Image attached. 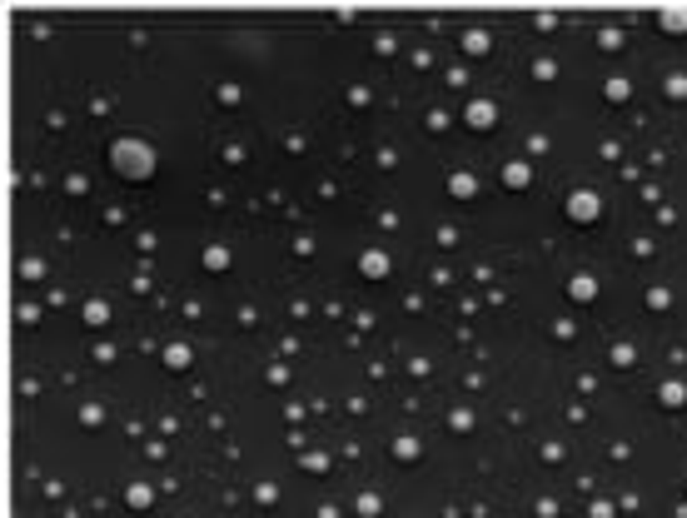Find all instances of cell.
<instances>
[{
    "mask_svg": "<svg viewBox=\"0 0 687 518\" xmlns=\"http://www.w3.org/2000/svg\"><path fill=\"white\" fill-rule=\"evenodd\" d=\"M110 164H115V175L120 180H150L155 175V150L144 140H115V150H110Z\"/></svg>",
    "mask_w": 687,
    "mask_h": 518,
    "instance_id": "1",
    "label": "cell"
},
{
    "mask_svg": "<svg viewBox=\"0 0 687 518\" xmlns=\"http://www.w3.org/2000/svg\"><path fill=\"white\" fill-rule=\"evenodd\" d=\"M563 210H568V219H578V224H593V219L602 215V199H598L593 190H573Z\"/></svg>",
    "mask_w": 687,
    "mask_h": 518,
    "instance_id": "2",
    "label": "cell"
},
{
    "mask_svg": "<svg viewBox=\"0 0 687 518\" xmlns=\"http://www.w3.org/2000/svg\"><path fill=\"white\" fill-rule=\"evenodd\" d=\"M464 120H468V130H493L498 125V105L493 100H473V105L464 110Z\"/></svg>",
    "mask_w": 687,
    "mask_h": 518,
    "instance_id": "3",
    "label": "cell"
},
{
    "mask_svg": "<svg viewBox=\"0 0 687 518\" xmlns=\"http://www.w3.org/2000/svg\"><path fill=\"white\" fill-rule=\"evenodd\" d=\"M503 184H508V190H528V184H533V164L528 160H508L503 164Z\"/></svg>",
    "mask_w": 687,
    "mask_h": 518,
    "instance_id": "4",
    "label": "cell"
},
{
    "mask_svg": "<svg viewBox=\"0 0 687 518\" xmlns=\"http://www.w3.org/2000/svg\"><path fill=\"white\" fill-rule=\"evenodd\" d=\"M359 269H364V279H389V255L384 250H364Z\"/></svg>",
    "mask_w": 687,
    "mask_h": 518,
    "instance_id": "5",
    "label": "cell"
},
{
    "mask_svg": "<svg viewBox=\"0 0 687 518\" xmlns=\"http://www.w3.org/2000/svg\"><path fill=\"white\" fill-rule=\"evenodd\" d=\"M657 404H662V409H682V404H687V384H682V379H668V384L657 389Z\"/></svg>",
    "mask_w": 687,
    "mask_h": 518,
    "instance_id": "6",
    "label": "cell"
},
{
    "mask_svg": "<svg viewBox=\"0 0 687 518\" xmlns=\"http://www.w3.org/2000/svg\"><path fill=\"white\" fill-rule=\"evenodd\" d=\"M448 195H453V199H473V195H478V180H473L468 170L448 175Z\"/></svg>",
    "mask_w": 687,
    "mask_h": 518,
    "instance_id": "7",
    "label": "cell"
},
{
    "mask_svg": "<svg viewBox=\"0 0 687 518\" xmlns=\"http://www.w3.org/2000/svg\"><path fill=\"white\" fill-rule=\"evenodd\" d=\"M568 294H573L578 304L598 299V279H593V274H573V279H568Z\"/></svg>",
    "mask_w": 687,
    "mask_h": 518,
    "instance_id": "8",
    "label": "cell"
},
{
    "mask_svg": "<svg viewBox=\"0 0 687 518\" xmlns=\"http://www.w3.org/2000/svg\"><path fill=\"white\" fill-rule=\"evenodd\" d=\"M124 504H130V508H150L155 504V488L150 484H130V488H124Z\"/></svg>",
    "mask_w": 687,
    "mask_h": 518,
    "instance_id": "9",
    "label": "cell"
},
{
    "mask_svg": "<svg viewBox=\"0 0 687 518\" xmlns=\"http://www.w3.org/2000/svg\"><path fill=\"white\" fill-rule=\"evenodd\" d=\"M464 50H468V55H488V50H493V45H488V30L473 25V30L464 35Z\"/></svg>",
    "mask_w": 687,
    "mask_h": 518,
    "instance_id": "10",
    "label": "cell"
},
{
    "mask_svg": "<svg viewBox=\"0 0 687 518\" xmlns=\"http://www.w3.org/2000/svg\"><path fill=\"white\" fill-rule=\"evenodd\" d=\"M657 25H662V30H687V6L662 10V15H657Z\"/></svg>",
    "mask_w": 687,
    "mask_h": 518,
    "instance_id": "11",
    "label": "cell"
},
{
    "mask_svg": "<svg viewBox=\"0 0 687 518\" xmlns=\"http://www.w3.org/2000/svg\"><path fill=\"white\" fill-rule=\"evenodd\" d=\"M393 459H399V464L419 459V439H408V433H404V439H393Z\"/></svg>",
    "mask_w": 687,
    "mask_h": 518,
    "instance_id": "12",
    "label": "cell"
},
{
    "mask_svg": "<svg viewBox=\"0 0 687 518\" xmlns=\"http://www.w3.org/2000/svg\"><path fill=\"white\" fill-rule=\"evenodd\" d=\"M164 364L170 369H190V344H170L164 349Z\"/></svg>",
    "mask_w": 687,
    "mask_h": 518,
    "instance_id": "13",
    "label": "cell"
},
{
    "mask_svg": "<svg viewBox=\"0 0 687 518\" xmlns=\"http://www.w3.org/2000/svg\"><path fill=\"white\" fill-rule=\"evenodd\" d=\"M105 319H110V304H105V299H90V304H85V324H95V329H100Z\"/></svg>",
    "mask_w": 687,
    "mask_h": 518,
    "instance_id": "14",
    "label": "cell"
},
{
    "mask_svg": "<svg viewBox=\"0 0 687 518\" xmlns=\"http://www.w3.org/2000/svg\"><path fill=\"white\" fill-rule=\"evenodd\" d=\"M204 269H229V250H224V244H210V250H204Z\"/></svg>",
    "mask_w": 687,
    "mask_h": 518,
    "instance_id": "15",
    "label": "cell"
},
{
    "mask_svg": "<svg viewBox=\"0 0 687 518\" xmlns=\"http://www.w3.org/2000/svg\"><path fill=\"white\" fill-rule=\"evenodd\" d=\"M608 359H613L618 369H633V359H637V349H633V344H613V354H608Z\"/></svg>",
    "mask_w": 687,
    "mask_h": 518,
    "instance_id": "16",
    "label": "cell"
},
{
    "mask_svg": "<svg viewBox=\"0 0 687 518\" xmlns=\"http://www.w3.org/2000/svg\"><path fill=\"white\" fill-rule=\"evenodd\" d=\"M448 429L468 433V429H473V413H468V409H453V413H448Z\"/></svg>",
    "mask_w": 687,
    "mask_h": 518,
    "instance_id": "17",
    "label": "cell"
},
{
    "mask_svg": "<svg viewBox=\"0 0 687 518\" xmlns=\"http://www.w3.org/2000/svg\"><path fill=\"white\" fill-rule=\"evenodd\" d=\"M668 100H687V75H668Z\"/></svg>",
    "mask_w": 687,
    "mask_h": 518,
    "instance_id": "18",
    "label": "cell"
},
{
    "mask_svg": "<svg viewBox=\"0 0 687 518\" xmlns=\"http://www.w3.org/2000/svg\"><path fill=\"white\" fill-rule=\"evenodd\" d=\"M602 95H608V100H628V80H608Z\"/></svg>",
    "mask_w": 687,
    "mask_h": 518,
    "instance_id": "19",
    "label": "cell"
},
{
    "mask_svg": "<svg viewBox=\"0 0 687 518\" xmlns=\"http://www.w3.org/2000/svg\"><path fill=\"white\" fill-rule=\"evenodd\" d=\"M668 304H673L668 289H648V309H668Z\"/></svg>",
    "mask_w": 687,
    "mask_h": 518,
    "instance_id": "20",
    "label": "cell"
},
{
    "mask_svg": "<svg viewBox=\"0 0 687 518\" xmlns=\"http://www.w3.org/2000/svg\"><path fill=\"white\" fill-rule=\"evenodd\" d=\"M359 513L364 518H379V499H373V493H359Z\"/></svg>",
    "mask_w": 687,
    "mask_h": 518,
    "instance_id": "21",
    "label": "cell"
},
{
    "mask_svg": "<svg viewBox=\"0 0 687 518\" xmlns=\"http://www.w3.org/2000/svg\"><path fill=\"white\" fill-rule=\"evenodd\" d=\"M40 274H45V264H40V259H25V264H20V279H40Z\"/></svg>",
    "mask_w": 687,
    "mask_h": 518,
    "instance_id": "22",
    "label": "cell"
},
{
    "mask_svg": "<svg viewBox=\"0 0 687 518\" xmlns=\"http://www.w3.org/2000/svg\"><path fill=\"white\" fill-rule=\"evenodd\" d=\"M100 419H105V409H100V404H85V409H80V424H100Z\"/></svg>",
    "mask_w": 687,
    "mask_h": 518,
    "instance_id": "23",
    "label": "cell"
},
{
    "mask_svg": "<svg viewBox=\"0 0 687 518\" xmlns=\"http://www.w3.org/2000/svg\"><path fill=\"white\" fill-rule=\"evenodd\" d=\"M533 75H538V80H553V75H558V65H553V60H538Z\"/></svg>",
    "mask_w": 687,
    "mask_h": 518,
    "instance_id": "24",
    "label": "cell"
},
{
    "mask_svg": "<svg viewBox=\"0 0 687 518\" xmlns=\"http://www.w3.org/2000/svg\"><path fill=\"white\" fill-rule=\"evenodd\" d=\"M598 40H602V50H618V45H622V35H618V30H602Z\"/></svg>",
    "mask_w": 687,
    "mask_h": 518,
    "instance_id": "25",
    "label": "cell"
},
{
    "mask_svg": "<svg viewBox=\"0 0 687 518\" xmlns=\"http://www.w3.org/2000/svg\"><path fill=\"white\" fill-rule=\"evenodd\" d=\"M593 518H613V504H593Z\"/></svg>",
    "mask_w": 687,
    "mask_h": 518,
    "instance_id": "26",
    "label": "cell"
}]
</instances>
